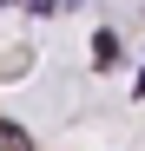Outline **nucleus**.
I'll use <instances>...</instances> for the list:
<instances>
[{
	"label": "nucleus",
	"instance_id": "f257e3e1",
	"mask_svg": "<svg viewBox=\"0 0 145 151\" xmlns=\"http://www.w3.org/2000/svg\"><path fill=\"white\" fill-rule=\"evenodd\" d=\"M0 151H40V145H33V132H27L20 118H7V112H0Z\"/></svg>",
	"mask_w": 145,
	"mask_h": 151
}]
</instances>
